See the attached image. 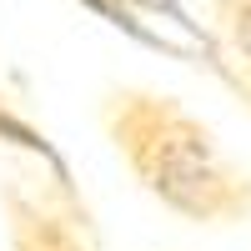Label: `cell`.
<instances>
[{"label":"cell","mask_w":251,"mask_h":251,"mask_svg":"<svg viewBox=\"0 0 251 251\" xmlns=\"http://www.w3.org/2000/svg\"><path fill=\"white\" fill-rule=\"evenodd\" d=\"M106 131L131 176L176 216L206 226L251 216V171L236 166L211 126L181 111L171 96L116 91L106 106Z\"/></svg>","instance_id":"6da1fadb"},{"label":"cell","mask_w":251,"mask_h":251,"mask_svg":"<svg viewBox=\"0 0 251 251\" xmlns=\"http://www.w3.org/2000/svg\"><path fill=\"white\" fill-rule=\"evenodd\" d=\"M5 211H10V251H96L75 216L55 211L46 196L25 191L20 181H5Z\"/></svg>","instance_id":"7a4b0ae2"},{"label":"cell","mask_w":251,"mask_h":251,"mask_svg":"<svg viewBox=\"0 0 251 251\" xmlns=\"http://www.w3.org/2000/svg\"><path fill=\"white\" fill-rule=\"evenodd\" d=\"M236 50L251 60V15H241V20H236Z\"/></svg>","instance_id":"3957f363"}]
</instances>
